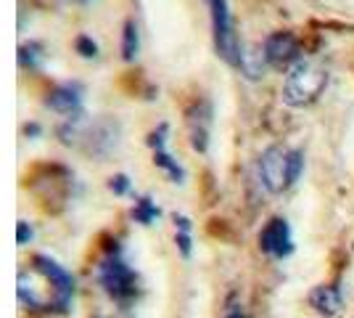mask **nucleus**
Returning <instances> with one entry per match:
<instances>
[{
  "instance_id": "1",
  "label": "nucleus",
  "mask_w": 354,
  "mask_h": 318,
  "mask_svg": "<svg viewBox=\"0 0 354 318\" xmlns=\"http://www.w3.org/2000/svg\"><path fill=\"white\" fill-rule=\"evenodd\" d=\"M35 279L40 281V287L32 281L27 271L19 273V297L21 303L32 305V308H43V310H64L69 300H72L74 281L72 276L61 268L59 263L48 258H35Z\"/></svg>"
},
{
  "instance_id": "2",
  "label": "nucleus",
  "mask_w": 354,
  "mask_h": 318,
  "mask_svg": "<svg viewBox=\"0 0 354 318\" xmlns=\"http://www.w3.org/2000/svg\"><path fill=\"white\" fill-rule=\"evenodd\" d=\"M328 80H330V75H328V69L323 64L301 59L296 67L288 69V75L283 80V104L294 106V109H304V106L315 104L323 96Z\"/></svg>"
},
{
  "instance_id": "3",
  "label": "nucleus",
  "mask_w": 354,
  "mask_h": 318,
  "mask_svg": "<svg viewBox=\"0 0 354 318\" xmlns=\"http://www.w3.org/2000/svg\"><path fill=\"white\" fill-rule=\"evenodd\" d=\"M288 152L283 146H270L257 159V178L267 194H283L291 188V173H288Z\"/></svg>"
},
{
  "instance_id": "4",
  "label": "nucleus",
  "mask_w": 354,
  "mask_h": 318,
  "mask_svg": "<svg viewBox=\"0 0 354 318\" xmlns=\"http://www.w3.org/2000/svg\"><path fill=\"white\" fill-rule=\"evenodd\" d=\"M209 11H212V30H214V46L217 53L227 64L241 61V46H238V35L233 27V14H230V3L227 0H207Z\"/></svg>"
},
{
  "instance_id": "5",
  "label": "nucleus",
  "mask_w": 354,
  "mask_h": 318,
  "mask_svg": "<svg viewBox=\"0 0 354 318\" xmlns=\"http://www.w3.org/2000/svg\"><path fill=\"white\" fill-rule=\"evenodd\" d=\"M262 56L275 69H291L301 61V43L294 32H272L262 46Z\"/></svg>"
},
{
  "instance_id": "6",
  "label": "nucleus",
  "mask_w": 354,
  "mask_h": 318,
  "mask_svg": "<svg viewBox=\"0 0 354 318\" xmlns=\"http://www.w3.org/2000/svg\"><path fill=\"white\" fill-rule=\"evenodd\" d=\"M101 284H104L106 292H109L111 297H117V300H127V297L135 294L133 271L117 258L106 260L104 265H101Z\"/></svg>"
},
{
  "instance_id": "7",
  "label": "nucleus",
  "mask_w": 354,
  "mask_h": 318,
  "mask_svg": "<svg viewBox=\"0 0 354 318\" xmlns=\"http://www.w3.org/2000/svg\"><path fill=\"white\" fill-rule=\"evenodd\" d=\"M262 249L272 258H288L294 252V236H291V226L283 220V218H272L265 226L262 236Z\"/></svg>"
},
{
  "instance_id": "8",
  "label": "nucleus",
  "mask_w": 354,
  "mask_h": 318,
  "mask_svg": "<svg viewBox=\"0 0 354 318\" xmlns=\"http://www.w3.org/2000/svg\"><path fill=\"white\" fill-rule=\"evenodd\" d=\"M310 303L317 313L323 316H336L344 305V297H341L339 287H330V284H320L310 292Z\"/></svg>"
},
{
  "instance_id": "9",
  "label": "nucleus",
  "mask_w": 354,
  "mask_h": 318,
  "mask_svg": "<svg viewBox=\"0 0 354 318\" xmlns=\"http://www.w3.org/2000/svg\"><path fill=\"white\" fill-rule=\"evenodd\" d=\"M48 106L53 112H59V114H72V112L80 109V96L72 88H59V91H53L48 96Z\"/></svg>"
},
{
  "instance_id": "10",
  "label": "nucleus",
  "mask_w": 354,
  "mask_h": 318,
  "mask_svg": "<svg viewBox=\"0 0 354 318\" xmlns=\"http://www.w3.org/2000/svg\"><path fill=\"white\" fill-rule=\"evenodd\" d=\"M238 64L243 67L246 77L257 80L259 72H262V67H265V56H262V53H251V51H241V61H238Z\"/></svg>"
},
{
  "instance_id": "11",
  "label": "nucleus",
  "mask_w": 354,
  "mask_h": 318,
  "mask_svg": "<svg viewBox=\"0 0 354 318\" xmlns=\"http://www.w3.org/2000/svg\"><path fill=\"white\" fill-rule=\"evenodd\" d=\"M138 48H140V40H138V27L133 21H127L124 27V59L133 61L138 56Z\"/></svg>"
},
{
  "instance_id": "12",
  "label": "nucleus",
  "mask_w": 354,
  "mask_h": 318,
  "mask_svg": "<svg viewBox=\"0 0 354 318\" xmlns=\"http://www.w3.org/2000/svg\"><path fill=\"white\" fill-rule=\"evenodd\" d=\"M301 170H304V154L299 152V149H291V152H288V173H291V186L301 178Z\"/></svg>"
},
{
  "instance_id": "13",
  "label": "nucleus",
  "mask_w": 354,
  "mask_h": 318,
  "mask_svg": "<svg viewBox=\"0 0 354 318\" xmlns=\"http://www.w3.org/2000/svg\"><path fill=\"white\" fill-rule=\"evenodd\" d=\"M156 215H159V210L151 204V199H143V202H138V220H140V223H146V226H148V223H151Z\"/></svg>"
},
{
  "instance_id": "14",
  "label": "nucleus",
  "mask_w": 354,
  "mask_h": 318,
  "mask_svg": "<svg viewBox=\"0 0 354 318\" xmlns=\"http://www.w3.org/2000/svg\"><path fill=\"white\" fill-rule=\"evenodd\" d=\"M27 239H32V228L21 220V223H19V244H27Z\"/></svg>"
},
{
  "instance_id": "15",
  "label": "nucleus",
  "mask_w": 354,
  "mask_h": 318,
  "mask_svg": "<svg viewBox=\"0 0 354 318\" xmlns=\"http://www.w3.org/2000/svg\"><path fill=\"white\" fill-rule=\"evenodd\" d=\"M111 188H114L117 194H124V191H127V178H124V175L114 178V181H111Z\"/></svg>"
}]
</instances>
